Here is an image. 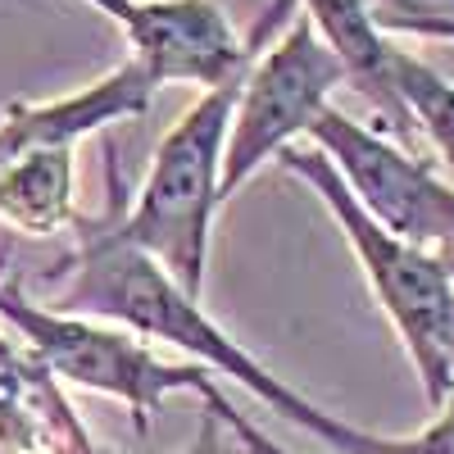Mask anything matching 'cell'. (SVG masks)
<instances>
[{
    "mask_svg": "<svg viewBox=\"0 0 454 454\" xmlns=\"http://www.w3.org/2000/svg\"><path fill=\"white\" fill-rule=\"evenodd\" d=\"M382 454H454V395L445 400V409L436 413V423L423 427L419 436L404 441H382Z\"/></svg>",
    "mask_w": 454,
    "mask_h": 454,
    "instance_id": "cell-13",
    "label": "cell"
},
{
    "mask_svg": "<svg viewBox=\"0 0 454 454\" xmlns=\"http://www.w3.org/2000/svg\"><path fill=\"white\" fill-rule=\"evenodd\" d=\"M295 5L300 0H273L241 36L218 0H137L123 32L132 42V59L160 87L192 82L209 91L250 73L254 55L273 42V32L282 36V23L295 14Z\"/></svg>",
    "mask_w": 454,
    "mask_h": 454,
    "instance_id": "cell-7",
    "label": "cell"
},
{
    "mask_svg": "<svg viewBox=\"0 0 454 454\" xmlns=\"http://www.w3.org/2000/svg\"><path fill=\"white\" fill-rule=\"evenodd\" d=\"M0 318L27 340V355L55 382H78L87 391H105L114 400H123L137 432H145L150 413L164 404V395L196 391L205 400L214 391L205 364H168L160 355H150L132 332L105 327L78 314H59L51 305L27 300V291L5 282V259H0Z\"/></svg>",
    "mask_w": 454,
    "mask_h": 454,
    "instance_id": "cell-4",
    "label": "cell"
},
{
    "mask_svg": "<svg viewBox=\"0 0 454 454\" xmlns=\"http://www.w3.org/2000/svg\"><path fill=\"white\" fill-rule=\"evenodd\" d=\"M23 364H27V355H23V350H14L10 340L0 336V368H23Z\"/></svg>",
    "mask_w": 454,
    "mask_h": 454,
    "instance_id": "cell-16",
    "label": "cell"
},
{
    "mask_svg": "<svg viewBox=\"0 0 454 454\" xmlns=\"http://www.w3.org/2000/svg\"><path fill=\"white\" fill-rule=\"evenodd\" d=\"M391 82H395L404 109L413 114L423 141H432L436 155L454 168V82L445 73L427 68L423 59H413L409 51H400V46L391 55Z\"/></svg>",
    "mask_w": 454,
    "mask_h": 454,
    "instance_id": "cell-11",
    "label": "cell"
},
{
    "mask_svg": "<svg viewBox=\"0 0 454 454\" xmlns=\"http://www.w3.org/2000/svg\"><path fill=\"white\" fill-rule=\"evenodd\" d=\"M246 78L250 73L200 91V100L182 114V123L164 132L141 196L123 218V232L145 254H155L168 269V278L196 300L205 286L209 223H214V209L223 205L218 186H223L227 132H232Z\"/></svg>",
    "mask_w": 454,
    "mask_h": 454,
    "instance_id": "cell-2",
    "label": "cell"
},
{
    "mask_svg": "<svg viewBox=\"0 0 454 454\" xmlns=\"http://www.w3.org/2000/svg\"><path fill=\"white\" fill-rule=\"evenodd\" d=\"M182 454H232V450H227V436H223V419H218V409H214V404H205V409H200L196 436H192V445H186Z\"/></svg>",
    "mask_w": 454,
    "mask_h": 454,
    "instance_id": "cell-15",
    "label": "cell"
},
{
    "mask_svg": "<svg viewBox=\"0 0 454 454\" xmlns=\"http://www.w3.org/2000/svg\"><path fill=\"white\" fill-rule=\"evenodd\" d=\"M160 82L150 73L128 59L123 68H114L105 82L82 87L59 100H36V105H5L0 109V164H10L14 155L27 150H46V145H73L87 132H100L109 123L141 119L155 105Z\"/></svg>",
    "mask_w": 454,
    "mask_h": 454,
    "instance_id": "cell-8",
    "label": "cell"
},
{
    "mask_svg": "<svg viewBox=\"0 0 454 454\" xmlns=\"http://www.w3.org/2000/svg\"><path fill=\"white\" fill-rule=\"evenodd\" d=\"M73 145H46L0 164V218L27 237H51L73 223Z\"/></svg>",
    "mask_w": 454,
    "mask_h": 454,
    "instance_id": "cell-10",
    "label": "cell"
},
{
    "mask_svg": "<svg viewBox=\"0 0 454 454\" xmlns=\"http://www.w3.org/2000/svg\"><path fill=\"white\" fill-rule=\"evenodd\" d=\"M432 254H436V263H441V269H445V278L454 282V237H450V241H441V246H436Z\"/></svg>",
    "mask_w": 454,
    "mask_h": 454,
    "instance_id": "cell-17",
    "label": "cell"
},
{
    "mask_svg": "<svg viewBox=\"0 0 454 454\" xmlns=\"http://www.w3.org/2000/svg\"><path fill=\"white\" fill-rule=\"evenodd\" d=\"M205 404H214V409H218L223 427H227V432H232V436L241 441V450H246V454H291V450H282L278 441H269V436H263V432H259L254 423H246L241 413H237L232 404H227V400L218 395V387H214V391L205 395Z\"/></svg>",
    "mask_w": 454,
    "mask_h": 454,
    "instance_id": "cell-14",
    "label": "cell"
},
{
    "mask_svg": "<svg viewBox=\"0 0 454 454\" xmlns=\"http://www.w3.org/2000/svg\"><path fill=\"white\" fill-rule=\"evenodd\" d=\"M314 150L332 160L346 177L350 196L364 205L372 223H382L391 237L436 250L454 237V186L441 182L419 155L400 150L382 132H368L340 109H323V119L309 128Z\"/></svg>",
    "mask_w": 454,
    "mask_h": 454,
    "instance_id": "cell-6",
    "label": "cell"
},
{
    "mask_svg": "<svg viewBox=\"0 0 454 454\" xmlns=\"http://www.w3.org/2000/svg\"><path fill=\"white\" fill-rule=\"evenodd\" d=\"M450 368H454V318H450Z\"/></svg>",
    "mask_w": 454,
    "mask_h": 454,
    "instance_id": "cell-18",
    "label": "cell"
},
{
    "mask_svg": "<svg viewBox=\"0 0 454 454\" xmlns=\"http://www.w3.org/2000/svg\"><path fill=\"white\" fill-rule=\"evenodd\" d=\"M372 23L404 36H436V42H454V0H368Z\"/></svg>",
    "mask_w": 454,
    "mask_h": 454,
    "instance_id": "cell-12",
    "label": "cell"
},
{
    "mask_svg": "<svg viewBox=\"0 0 454 454\" xmlns=\"http://www.w3.org/2000/svg\"><path fill=\"white\" fill-rule=\"evenodd\" d=\"M278 160H282V168H291L295 177H305L314 192L327 200L336 227L346 232L350 250L359 254L377 300H382L387 318L395 323L413 368H419V382L427 391V404L445 409V400L454 395V368H450L454 282L445 278L436 254L391 237L382 223H372L364 214V205L350 196L346 177L332 168V160L323 155V150H314V145L309 150L286 145Z\"/></svg>",
    "mask_w": 454,
    "mask_h": 454,
    "instance_id": "cell-3",
    "label": "cell"
},
{
    "mask_svg": "<svg viewBox=\"0 0 454 454\" xmlns=\"http://www.w3.org/2000/svg\"><path fill=\"white\" fill-rule=\"evenodd\" d=\"M105 173H109V209L100 218L73 214L68 227H73V237H78V246H73L68 273L59 282V295H55L51 309L78 314V318H96V323H123L132 332L160 336V340H168V346H177L182 355H192L196 364L237 377L254 400L278 409L282 419H291L295 427L323 436L336 454H382L387 436L359 432L350 423L332 419L327 409H318L314 400H305L300 391H291L282 377H273L254 355H246L237 340L200 309L196 295H186L168 278V269L155 254H145L123 232L128 182L119 173L114 150H105Z\"/></svg>",
    "mask_w": 454,
    "mask_h": 454,
    "instance_id": "cell-1",
    "label": "cell"
},
{
    "mask_svg": "<svg viewBox=\"0 0 454 454\" xmlns=\"http://www.w3.org/2000/svg\"><path fill=\"white\" fill-rule=\"evenodd\" d=\"M340 82H346V64L336 59V51L314 32L305 14H295L286 36H278L263 59H254L241 87L237 119L227 132L218 196L232 200L254 177V168L278 160L300 132L309 137V128L327 109V96Z\"/></svg>",
    "mask_w": 454,
    "mask_h": 454,
    "instance_id": "cell-5",
    "label": "cell"
},
{
    "mask_svg": "<svg viewBox=\"0 0 454 454\" xmlns=\"http://www.w3.org/2000/svg\"><path fill=\"white\" fill-rule=\"evenodd\" d=\"M305 19L314 23V32H323V42L336 51V59L346 64V78L368 96V105L377 109V128H387L391 141L400 150H419L423 132L413 123V114L404 109L395 82H391V55L395 42L372 23L368 0H300Z\"/></svg>",
    "mask_w": 454,
    "mask_h": 454,
    "instance_id": "cell-9",
    "label": "cell"
}]
</instances>
